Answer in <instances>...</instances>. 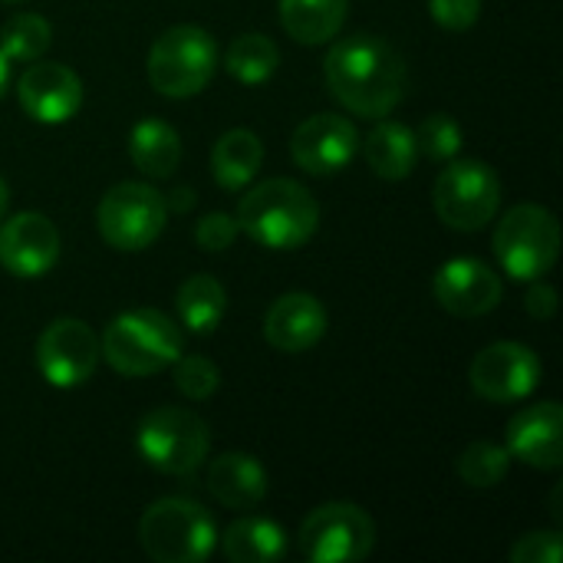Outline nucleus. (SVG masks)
<instances>
[{
  "label": "nucleus",
  "instance_id": "nucleus-27",
  "mask_svg": "<svg viewBox=\"0 0 563 563\" xmlns=\"http://www.w3.org/2000/svg\"><path fill=\"white\" fill-rule=\"evenodd\" d=\"M49 43H53V30H49L46 16H40V13H13L0 26V49L13 63L40 59L49 49Z\"/></svg>",
  "mask_w": 563,
  "mask_h": 563
},
{
  "label": "nucleus",
  "instance_id": "nucleus-18",
  "mask_svg": "<svg viewBox=\"0 0 563 563\" xmlns=\"http://www.w3.org/2000/svg\"><path fill=\"white\" fill-rule=\"evenodd\" d=\"M327 307L313 294L294 290L271 303L264 317V340L277 353H303L327 336Z\"/></svg>",
  "mask_w": 563,
  "mask_h": 563
},
{
  "label": "nucleus",
  "instance_id": "nucleus-29",
  "mask_svg": "<svg viewBox=\"0 0 563 563\" xmlns=\"http://www.w3.org/2000/svg\"><path fill=\"white\" fill-rule=\"evenodd\" d=\"M416 145H419V155L432 162H452L462 152L465 135H462V125L449 112H435L416 129Z\"/></svg>",
  "mask_w": 563,
  "mask_h": 563
},
{
  "label": "nucleus",
  "instance_id": "nucleus-10",
  "mask_svg": "<svg viewBox=\"0 0 563 563\" xmlns=\"http://www.w3.org/2000/svg\"><path fill=\"white\" fill-rule=\"evenodd\" d=\"M376 548L373 518L350 501L313 508L300 525V554L313 563H360Z\"/></svg>",
  "mask_w": 563,
  "mask_h": 563
},
{
  "label": "nucleus",
  "instance_id": "nucleus-34",
  "mask_svg": "<svg viewBox=\"0 0 563 563\" xmlns=\"http://www.w3.org/2000/svg\"><path fill=\"white\" fill-rule=\"evenodd\" d=\"M534 287L528 290L525 297V307L534 320H551L558 313V290L551 284H541V280H531Z\"/></svg>",
  "mask_w": 563,
  "mask_h": 563
},
{
  "label": "nucleus",
  "instance_id": "nucleus-36",
  "mask_svg": "<svg viewBox=\"0 0 563 563\" xmlns=\"http://www.w3.org/2000/svg\"><path fill=\"white\" fill-rule=\"evenodd\" d=\"M7 208H10V188H7V181L0 178V221L7 218Z\"/></svg>",
  "mask_w": 563,
  "mask_h": 563
},
{
  "label": "nucleus",
  "instance_id": "nucleus-15",
  "mask_svg": "<svg viewBox=\"0 0 563 563\" xmlns=\"http://www.w3.org/2000/svg\"><path fill=\"white\" fill-rule=\"evenodd\" d=\"M432 294L439 300L442 310H449L452 317H485L501 303L505 284L501 277L478 257H455L445 261L435 277H432Z\"/></svg>",
  "mask_w": 563,
  "mask_h": 563
},
{
  "label": "nucleus",
  "instance_id": "nucleus-17",
  "mask_svg": "<svg viewBox=\"0 0 563 563\" xmlns=\"http://www.w3.org/2000/svg\"><path fill=\"white\" fill-rule=\"evenodd\" d=\"M505 449L511 452V459L541 468V472H554L563 465V409L558 402H538V406H525L511 422H508V435H505Z\"/></svg>",
  "mask_w": 563,
  "mask_h": 563
},
{
  "label": "nucleus",
  "instance_id": "nucleus-20",
  "mask_svg": "<svg viewBox=\"0 0 563 563\" xmlns=\"http://www.w3.org/2000/svg\"><path fill=\"white\" fill-rule=\"evenodd\" d=\"M363 155L366 165L373 168V175L386 178V181H402L412 175L416 162H419V145H416V132L402 122H389L383 119L379 125H373V132L363 142Z\"/></svg>",
  "mask_w": 563,
  "mask_h": 563
},
{
  "label": "nucleus",
  "instance_id": "nucleus-3",
  "mask_svg": "<svg viewBox=\"0 0 563 563\" xmlns=\"http://www.w3.org/2000/svg\"><path fill=\"white\" fill-rule=\"evenodd\" d=\"M99 353L122 376H155L185 353V336L162 310L142 307L119 313L106 327Z\"/></svg>",
  "mask_w": 563,
  "mask_h": 563
},
{
  "label": "nucleus",
  "instance_id": "nucleus-33",
  "mask_svg": "<svg viewBox=\"0 0 563 563\" xmlns=\"http://www.w3.org/2000/svg\"><path fill=\"white\" fill-rule=\"evenodd\" d=\"M429 13L445 30H468L482 16V0H429Z\"/></svg>",
  "mask_w": 563,
  "mask_h": 563
},
{
  "label": "nucleus",
  "instance_id": "nucleus-37",
  "mask_svg": "<svg viewBox=\"0 0 563 563\" xmlns=\"http://www.w3.org/2000/svg\"><path fill=\"white\" fill-rule=\"evenodd\" d=\"M3 3H20V0H3Z\"/></svg>",
  "mask_w": 563,
  "mask_h": 563
},
{
  "label": "nucleus",
  "instance_id": "nucleus-16",
  "mask_svg": "<svg viewBox=\"0 0 563 563\" xmlns=\"http://www.w3.org/2000/svg\"><path fill=\"white\" fill-rule=\"evenodd\" d=\"M16 99L33 122L63 125L82 106V79L63 63L33 59L16 79Z\"/></svg>",
  "mask_w": 563,
  "mask_h": 563
},
{
  "label": "nucleus",
  "instance_id": "nucleus-9",
  "mask_svg": "<svg viewBox=\"0 0 563 563\" xmlns=\"http://www.w3.org/2000/svg\"><path fill=\"white\" fill-rule=\"evenodd\" d=\"M165 221H168L165 198L142 181L112 185L96 208V228L102 241L125 254L152 247L165 231Z\"/></svg>",
  "mask_w": 563,
  "mask_h": 563
},
{
  "label": "nucleus",
  "instance_id": "nucleus-35",
  "mask_svg": "<svg viewBox=\"0 0 563 563\" xmlns=\"http://www.w3.org/2000/svg\"><path fill=\"white\" fill-rule=\"evenodd\" d=\"M7 82H10V59H7L3 49H0V96L7 92Z\"/></svg>",
  "mask_w": 563,
  "mask_h": 563
},
{
  "label": "nucleus",
  "instance_id": "nucleus-32",
  "mask_svg": "<svg viewBox=\"0 0 563 563\" xmlns=\"http://www.w3.org/2000/svg\"><path fill=\"white\" fill-rule=\"evenodd\" d=\"M241 228H238V218L224 214V211H214V214H205L195 228V241L198 247L218 254V251H228L234 241H238Z\"/></svg>",
  "mask_w": 563,
  "mask_h": 563
},
{
  "label": "nucleus",
  "instance_id": "nucleus-7",
  "mask_svg": "<svg viewBox=\"0 0 563 563\" xmlns=\"http://www.w3.org/2000/svg\"><path fill=\"white\" fill-rule=\"evenodd\" d=\"M495 257L511 280H541L561 257V224L541 205H515L495 228Z\"/></svg>",
  "mask_w": 563,
  "mask_h": 563
},
{
  "label": "nucleus",
  "instance_id": "nucleus-21",
  "mask_svg": "<svg viewBox=\"0 0 563 563\" xmlns=\"http://www.w3.org/2000/svg\"><path fill=\"white\" fill-rule=\"evenodd\" d=\"M264 162V145L251 129H231L224 132L211 148V172L214 181L228 191H241L254 181Z\"/></svg>",
  "mask_w": 563,
  "mask_h": 563
},
{
  "label": "nucleus",
  "instance_id": "nucleus-14",
  "mask_svg": "<svg viewBox=\"0 0 563 563\" xmlns=\"http://www.w3.org/2000/svg\"><path fill=\"white\" fill-rule=\"evenodd\" d=\"M360 152V129L353 119L336 112H317L297 125L290 139V155L307 175H336Z\"/></svg>",
  "mask_w": 563,
  "mask_h": 563
},
{
  "label": "nucleus",
  "instance_id": "nucleus-30",
  "mask_svg": "<svg viewBox=\"0 0 563 563\" xmlns=\"http://www.w3.org/2000/svg\"><path fill=\"white\" fill-rule=\"evenodd\" d=\"M172 366H175V386H178V393L185 399H191V402L211 399L218 393V386H221V369L211 360H205V356H185L181 353Z\"/></svg>",
  "mask_w": 563,
  "mask_h": 563
},
{
  "label": "nucleus",
  "instance_id": "nucleus-4",
  "mask_svg": "<svg viewBox=\"0 0 563 563\" xmlns=\"http://www.w3.org/2000/svg\"><path fill=\"white\" fill-rule=\"evenodd\" d=\"M139 544L155 563H201L218 548V528L198 501L162 498L142 511Z\"/></svg>",
  "mask_w": 563,
  "mask_h": 563
},
{
  "label": "nucleus",
  "instance_id": "nucleus-22",
  "mask_svg": "<svg viewBox=\"0 0 563 563\" xmlns=\"http://www.w3.org/2000/svg\"><path fill=\"white\" fill-rule=\"evenodd\" d=\"M346 10L350 0H280V23L297 43L320 46L343 30Z\"/></svg>",
  "mask_w": 563,
  "mask_h": 563
},
{
  "label": "nucleus",
  "instance_id": "nucleus-31",
  "mask_svg": "<svg viewBox=\"0 0 563 563\" xmlns=\"http://www.w3.org/2000/svg\"><path fill=\"white\" fill-rule=\"evenodd\" d=\"M515 563H561L563 561V538L558 531H534L525 534L511 548Z\"/></svg>",
  "mask_w": 563,
  "mask_h": 563
},
{
  "label": "nucleus",
  "instance_id": "nucleus-19",
  "mask_svg": "<svg viewBox=\"0 0 563 563\" xmlns=\"http://www.w3.org/2000/svg\"><path fill=\"white\" fill-rule=\"evenodd\" d=\"M208 492L231 511H247L267 495V472L247 452H228L208 468Z\"/></svg>",
  "mask_w": 563,
  "mask_h": 563
},
{
  "label": "nucleus",
  "instance_id": "nucleus-24",
  "mask_svg": "<svg viewBox=\"0 0 563 563\" xmlns=\"http://www.w3.org/2000/svg\"><path fill=\"white\" fill-rule=\"evenodd\" d=\"M129 155L142 175L168 178L181 162V139L168 122L142 119V122H135V129L129 135Z\"/></svg>",
  "mask_w": 563,
  "mask_h": 563
},
{
  "label": "nucleus",
  "instance_id": "nucleus-12",
  "mask_svg": "<svg viewBox=\"0 0 563 563\" xmlns=\"http://www.w3.org/2000/svg\"><path fill=\"white\" fill-rule=\"evenodd\" d=\"M541 356L525 343H492L472 363V389L485 402H521L541 386Z\"/></svg>",
  "mask_w": 563,
  "mask_h": 563
},
{
  "label": "nucleus",
  "instance_id": "nucleus-23",
  "mask_svg": "<svg viewBox=\"0 0 563 563\" xmlns=\"http://www.w3.org/2000/svg\"><path fill=\"white\" fill-rule=\"evenodd\" d=\"M221 551L231 563H274L287 554V534L271 518L247 515L224 531Z\"/></svg>",
  "mask_w": 563,
  "mask_h": 563
},
{
  "label": "nucleus",
  "instance_id": "nucleus-25",
  "mask_svg": "<svg viewBox=\"0 0 563 563\" xmlns=\"http://www.w3.org/2000/svg\"><path fill=\"white\" fill-rule=\"evenodd\" d=\"M175 310L181 317V323L195 333V336H208L218 330V323L224 320L228 310V294L221 287V280H214L211 274H195L188 277L178 294H175Z\"/></svg>",
  "mask_w": 563,
  "mask_h": 563
},
{
  "label": "nucleus",
  "instance_id": "nucleus-11",
  "mask_svg": "<svg viewBox=\"0 0 563 563\" xmlns=\"http://www.w3.org/2000/svg\"><path fill=\"white\" fill-rule=\"evenodd\" d=\"M99 356L96 333L76 317L53 320L36 340V369L53 389L82 386L96 373Z\"/></svg>",
  "mask_w": 563,
  "mask_h": 563
},
{
  "label": "nucleus",
  "instance_id": "nucleus-5",
  "mask_svg": "<svg viewBox=\"0 0 563 563\" xmlns=\"http://www.w3.org/2000/svg\"><path fill=\"white\" fill-rule=\"evenodd\" d=\"M218 69V43L195 23H178L158 33L148 49V82L168 99L198 96Z\"/></svg>",
  "mask_w": 563,
  "mask_h": 563
},
{
  "label": "nucleus",
  "instance_id": "nucleus-8",
  "mask_svg": "<svg viewBox=\"0 0 563 563\" xmlns=\"http://www.w3.org/2000/svg\"><path fill=\"white\" fill-rule=\"evenodd\" d=\"M432 205L442 224H449L452 231L475 234L495 221L501 208V181L492 165L462 158L439 172L432 188Z\"/></svg>",
  "mask_w": 563,
  "mask_h": 563
},
{
  "label": "nucleus",
  "instance_id": "nucleus-1",
  "mask_svg": "<svg viewBox=\"0 0 563 563\" xmlns=\"http://www.w3.org/2000/svg\"><path fill=\"white\" fill-rule=\"evenodd\" d=\"M323 76L333 99L366 119L389 115L402 102L409 82L402 53L373 33L336 40L323 59Z\"/></svg>",
  "mask_w": 563,
  "mask_h": 563
},
{
  "label": "nucleus",
  "instance_id": "nucleus-26",
  "mask_svg": "<svg viewBox=\"0 0 563 563\" xmlns=\"http://www.w3.org/2000/svg\"><path fill=\"white\" fill-rule=\"evenodd\" d=\"M277 66H280V49L264 33H241L224 49V69L244 86L267 82L277 73Z\"/></svg>",
  "mask_w": 563,
  "mask_h": 563
},
{
  "label": "nucleus",
  "instance_id": "nucleus-28",
  "mask_svg": "<svg viewBox=\"0 0 563 563\" xmlns=\"http://www.w3.org/2000/svg\"><path fill=\"white\" fill-rule=\"evenodd\" d=\"M459 478L468 485V488H495L505 482L508 468H511V452L498 442H472L462 459H459Z\"/></svg>",
  "mask_w": 563,
  "mask_h": 563
},
{
  "label": "nucleus",
  "instance_id": "nucleus-6",
  "mask_svg": "<svg viewBox=\"0 0 563 563\" xmlns=\"http://www.w3.org/2000/svg\"><path fill=\"white\" fill-rule=\"evenodd\" d=\"M135 449L155 472L188 478L205 465L211 432L201 416L178 406H158L142 416L135 429Z\"/></svg>",
  "mask_w": 563,
  "mask_h": 563
},
{
  "label": "nucleus",
  "instance_id": "nucleus-2",
  "mask_svg": "<svg viewBox=\"0 0 563 563\" xmlns=\"http://www.w3.org/2000/svg\"><path fill=\"white\" fill-rule=\"evenodd\" d=\"M320 224L317 198L294 178H271L254 185L238 205V228L271 251L303 247Z\"/></svg>",
  "mask_w": 563,
  "mask_h": 563
},
{
  "label": "nucleus",
  "instance_id": "nucleus-13",
  "mask_svg": "<svg viewBox=\"0 0 563 563\" xmlns=\"http://www.w3.org/2000/svg\"><path fill=\"white\" fill-rule=\"evenodd\" d=\"M59 231L40 211H20L10 221H0V267L13 277L33 280L56 267L59 261Z\"/></svg>",
  "mask_w": 563,
  "mask_h": 563
}]
</instances>
